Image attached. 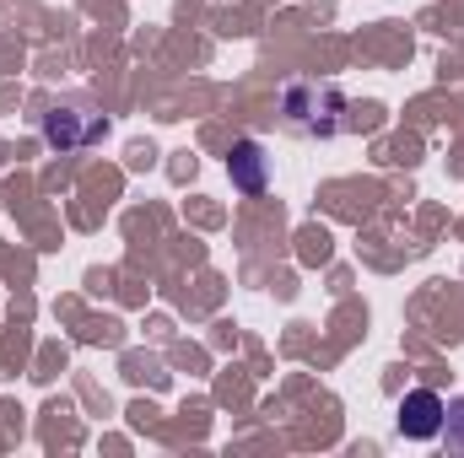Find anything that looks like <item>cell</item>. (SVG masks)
<instances>
[{
  "label": "cell",
  "mask_w": 464,
  "mask_h": 458,
  "mask_svg": "<svg viewBox=\"0 0 464 458\" xmlns=\"http://www.w3.org/2000/svg\"><path fill=\"white\" fill-rule=\"evenodd\" d=\"M281 109H286V119H292V129L330 140V135L341 129L346 98H341V87H330V81H292L286 98H281Z\"/></svg>",
  "instance_id": "6da1fadb"
},
{
  "label": "cell",
  "mask_w": 464,
  "mask_h": 458,
  "mask_svg": "<svg viewBox=\"0 0 464 458\" xmlns=\"http://www.w3.org/2000/svg\"><path fill=\"white\" fill-rule=\"evenodd\" d=\"M443 415H449V405H443L438 388H411V394L400 399V432H405L411 443L443 437Z\"/></svg>",
  "instance_id": "7a4b0ae2"
},
{
  "label": "cell",
  "mask_w": 464,
  "mask_h": 458,
  "mask_svg": "<svg viewBox=\"0 0 464 458\" xmlns=\"http://www.w3.org/2000/svg\"><path fill=\"white\" fill-rule=\"evenodd\" d=\"M227 178H232V189H237L243 200H259V195L270 189V157H265L259 140H232Z\"/></svg>",
  "instance_id": "3957f363"
},
{
  "label": "cell",
  "mask_w": 464,
  "mask_h": 458,
  "mask_svg": "<svg viewBox=\"0 0 464 458\" xmlns=\"http://www.w3.org/2000/svg\"><path fill=\"white\" fill-rule=\"evenodd\" d=\"M98 135H103V124H98V119L82 124L76 109H54V114L44 119V140L60 146V151H76V146H87V140H98Z\"/></svg>",
  "instance_id": "277c9868"
},
{
  "label": "cell",
  "mask_w": 464,
  "mask_h": 458,
  "mask_svg": "<svg viewBox=\"0 0 464 458\" xmlns=\"http://www.w3.org/2000/svg\"><path fill=\"white\" fill-rule=\"evenodd\" d=\"M443 437H449V448H459L464 453V399L459 405H449V415H443Z\"/></svg>",
  "instance_id": "5b68a950"
}]
</instances>
